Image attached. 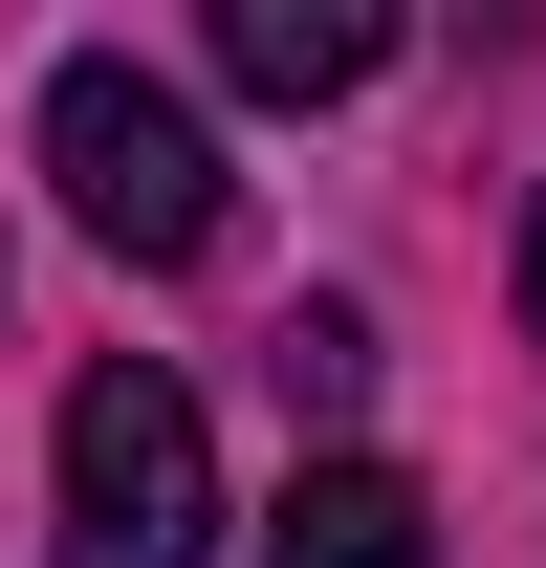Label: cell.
Instances as JSON below:
<instances>
[{"mask_svg":"<svg viewBox=\"0 0 546 568\" xmlns=\"http://www.w3.org/2000/svg\"><path fill=\"white\" fill-rule=\"evenodd\" d=\"M44 175H67V219L110 263H198L219 241V132H198V88H153L132 44H67L44 67Z\"/></svg>","mask_w":546,"mask_h":568,"instance_id":"1","label":"cell"},{"mask_svg":"<svg viewBox=\"0 0 546 568\" xmlns=\"http://www.w3.org/2000/svg\"><path fill=\"white\" fill-rule=\"evenodd\" d=\"M67 568H219V416L153 351L67 394Z\"/></svg>","mask_w":546,"mask_h":568,"instance_id":"2","label":"cell"},{"mask_svg":"<svg viewBox=\"0 0 546 568\" xmlns=\"http://www.w3.org/2000/svg\"><path fill=\"white\" fill-rule=\"evenodd\" d=\"M372 67H394L372 0H219V88H263V110H350Z\"/></svg>","mask_w":546,"mask_h":568,"instance_id":"3","label":"cell"},{"mask_svg":"<svg viewBox=\"0 0 546 568\" xmlns=\"http://www.w3.org/2000/svg\"><path fill=\"white\" fill-rule=\"evenodd\" d=\"M263 568H437V503L394 481V459H306L263 525Z\"/></svg>","mask_w":546,"mask_h":568,"instance_id":"4","label":"cell"},{"mask_svg":"<svg viewBox=\"0 0 546 568\" xmlns=\"http://www.w3.org/2000/svg\"><path fill=\"white\" fill-rule=\"evenodd\" d=\"M263 351H284V394H306V416H350V394H372V306H284Z\"/></svg>","mask_w":546,"mask_h":568,"instance_id":"5","label":"cell"},{"mask_svg":"<svg viewBox=\"0 0 546 568\" xmlns=\"http://www.w3.org/2000/svg\"><path fill=\"white\" fill-rule=\"evenodd\" d=\"M525 328H546V197H525Z\"/></svg>","mask_w":546,"mask_h":568,"instance_id":"6","label":"cell"}]
</instances>
